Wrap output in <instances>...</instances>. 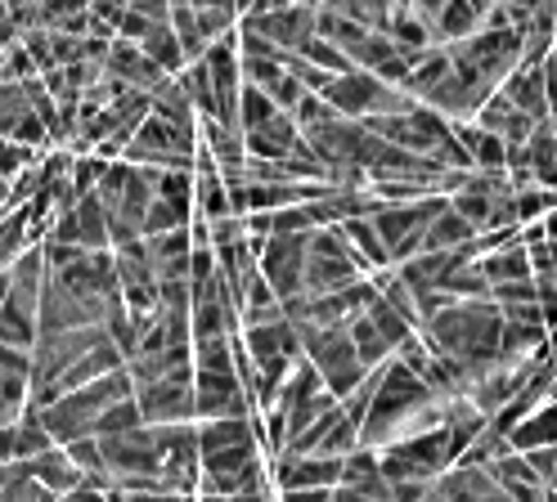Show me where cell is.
<instances>
[{"label":"cell","mask_w":557,"mask_h":502,"mask_svg":"<svg viewBox=\"0 0 557 502\" xmlns=\"http://www.w3.org/2000/svg\"><path fill=\"white\" fill-rule=\"evenodd\" d=\"M139 422H145V409H139V400H117L113 409H103L99 422H95V436H126V430H135Z\"/></svg>","instance_id":"277c9868"},{"label":"cell","mask_w":557,"mask_h":502,"mask_svg":"<svg viewBox=\"0 0 557 502\" xmlns=\"http://www.w3.org/2000/svg\"><path fill=\"white\" fill-rule=\"evenodd\" d=\"M508 444H512L517 453H531V449H548V444H557V404H544V409H535L531 417H521V422L512 426Z\"/></svg>","instance_id":"7a4b0ae2"},{"label":"cell","mask_w":557,"mask_h":502,"mask_svg":"<svg viewBox=\"0 0 557 502\" xmlns=\"http://www.w3.org/2000/svg\"><path fill=\"white\" fill-rule=\"evenodd\" d=\"M297 5H310V0H297Z\"/></svg>","instance_id":"9c48e42d"},{"label":"cell","mask_w":557,"mask_h":502,"mask_svg":"<svg viewBox=\"0 0 557 502\" xmlns=\"http://www.w3.org/2000/svg\"><path fill=\"white\" fill-rule=\"evenodd\" d=\"M189 377H194V373H176V377H162V381L139 386V409H145V422H153V426L189 422V417L198 413V400H194Z\"/></svg>","instance_id":"6da1fadb"},{"label":"cell","mask_w":557,"mask_h":502,"mask_svg":"<svg viewBox=\"0 0 557 502\" xmlns=\"http://www.w3.org/2000/svg\"><path fill=\"white\" fill-rule=\"evenodd\" d=\"M284 502H333L329 489H284Z\"/></svg>","instance_id":"8992f818"},{"label":"cell","mask_w":557,"mask_h":502,"mask_svg":"<svg viewBox=\"0 0 557 502\" xmlns=\"http://www.w3.org/2000/svg\"><path fill=\"white\" fill-rule=\"evenodd\" d=\"M176 41H181V36L158 23V27L145 36V54H149L158 67H176V63H181V46H176Z\"/></svg>","instance_id":"5b68a950"},{"label":"cell","mask_w":557,"mask_h":502,"mask_svg":"<svg viewBox=\"0 0 557 502\" xmlns=\"http://www.w3.org/2000/svg\"><path fill=\"white\" fill-rule=\"evenodd\" d=\"M243 440H252L248 417H207L198 426V449L202 453H216V449H230V444H243Z\"/></svg>","instance_id":"3957f363"},{"label":"cell","mask_w":557,"mask_h":502,"mask_svg":"<svg viewBox=\"0 0 557 502\" xmlns=\"http://www.w3.org/2000/svg\"><path fill=\"white\" fill-rule=\"evenodd\" d=\"M10 5H18V10H23V5H32V0H10Z\"/></svg>","instance_id":"52a82bcc"},{"label":"cell","mask_w":557,"mask_h":502,"mask_svg":"<svg viewBox=\"0 0 557 502\" xmlns=\"http://www.w3.org/2000/svg\"><path fill=\"white\" fill-rule=\"evenodd\" d=\"M553 489H557V472H553Z\"/></svg>","instance_id":"ba28073f"}]
</instances>
